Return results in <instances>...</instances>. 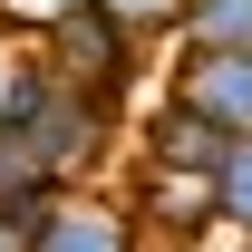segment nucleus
Segmentation results:
<instances>
[{
	"label": "nucleus",
	"instance_id": "obj_2",
	"mask_svg": "<svg viewBox=\"0 0 252 252\" xmlns=\"http://www.w3.org/2000/svg\"><path fill=\"white\" fill-rule=\"evenodd\" d=\"M136 146H146V175H185V185H204L223 165V146H233V126H214L204 107H185V97L165 88L156 107H146V126H136Z\"/></svg>",
	"mask_w": 252,
	"mask_h": 252
},
{
	"label": "nucleus",
	"instance_id": "obj_9",
	"mask_svg": "<svg viewBox=\"0 0 252 252\" xmlns=\"http://www.w3.org/2000/svg\"><path fill=\"white\" fill-rule=\"evenodd\" d=\"M0 252H30V214H10V204H0Z\"/></svg>",
	"mask_w": 252,
	"mask_h": 252
},
{
	"label": "nucleus",
	"instance_id": "obj_3",
	"mask_svg": "<svg viewBox=\"0 0 252 252\" xmlns=\"http://www.w3.org/2000/svg\"><path fill=\"white\" fill-rule=\"evenodd\" d=\"M165 88L185 97V107H204L214 126L252 136V49H204V39H185L175 68H165Z\"/></svg>",
	"mask_w": 252,
	"mask_h": 252
},
{
	"label": "nucleus",
	"instance_id": "obj_8",
	"mask_svg": "<svg viewBox=\"0 0 252 252\" xmlns=\"http://www.w3.org/2000/svg\"><path fill=\"white\" fill-rule=\"evenodd\" d=\"M68 10H78V0H0V20H10V30H49V20H68Z\"/></svg>",
	"mask_w": 252,
	"mask_h": 252
},
{
	"label": "nucleus",
	"instance_id": "obj_5",
	"mask_svg": "<svg viewBox=\"0 0 252 252\" xmlns=\"http://www.w3.org/2000/svg\"><path fill=\"white\" fill-rule=\"evenodd\" d=\"M204 204H214L223 233H243V243H252V136H233V146H223V165L204 175Z\"/></svg>",
	"mask_w": 252,
	"mask_h": 252
},
{
	"label": "nucleus",
	"instance_id": "obj_7",
	"mask_svg": "<svg viewBox=\"0 0 252 252\" xmlns=\"http://www.w3.org/2000/svg\"><path fill=\"white\" fill-rule=\"evenodd\" d=\"M97 10H117V20H126L136 39H165L175 20H185V0H97Z\"/></svg>",
	"mask_w": 252,
	"mask_h": 252
},
{
	"label": "nucleus",
	"instance_id": "obj_1",
	"mask_svg": "<svg viewBox=\"0 0 252 252\" xmlns=\"http://www.w3.org/2000/svg\"><path fill=\"white\" fill-rule=\"evenodd\" d=\"M39 49H49V68H59V78H78L88 97L126 107V88H136V49H146V39L126 30L117 10H97V0H78L68 20H49V30H39Z\"/></svg>",
	"mask_w": 252,
	"mask_h": 252
},
{
	"label": "nucleus",
	"instance_id": "obj_4",
	"mask_svg": "<svg viewBox=\"0 0 252 252\" xmlns=\"http://www.w3.org/2000/svg\"><path fill=\"white\" fill-rule=\"evenodd\" d=\"M136 233H146V223L126 214V204H107V194H78V185H59L49 204H39V223H30V252H146Z\"/></svg>",
	"mask_w": 252,
	"mask_h": 252
},
{
	"label": "nucleus",
	"instance_id": "obj_6",
	"mask_svg": "<svg viewBox=\"0 0 252 252\" xmlns=\"http://www.w3.org/2000/svg\"><path fill=\"white\" fill-rule=\"evenodd\" d=\"M175 39H204V49H252V0H185Z\"/></svg>",
	"mask_w": 252,
	"mask_h": 252
}]
</instances>
